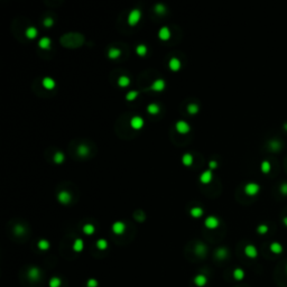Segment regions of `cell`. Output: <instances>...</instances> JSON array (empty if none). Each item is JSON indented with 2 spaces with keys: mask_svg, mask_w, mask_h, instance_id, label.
Segmentation results:
<instances>
[{
  "mask_svg": "<svg viewBox=\"0 0 287 287\" xmlns=\"http://www.w3.org/2000/svg\"><path fill=\"white\" fill-rule=\"evenodd\" d=\"M53 161H54V163H56V164H62V163H64V161H65V155H64V153H62V151H56V153L54 154V156H53Z\"/></svg>",
  "mask_w": 287,
  "mask_h": 287,
  "instance_id": "obj_31",
  "label": "cell"
},
{
  "mask_svg": "<svg viewBox=\"0 0 287 287\" xmlns=\"http://www.w3.org/2000/svg\"><path fill=\"white\" fill-rule=\"evenodd\" d=\"M260 169L264 174H268L271 169V164L268 161H263L260 164Z\"/></svg>",
  "mask_w": 287,
  "mask_h": 287,
  "instance_id": "obj_35",
  "label": "cell"
},
{
  "mask_svg": "<svg viewBox=\"0 0 287 287\" xmlns=\"http://www.w3.org/2000/svg\"><path fill=\"white\" fill-rule=\"evenodd\" d=\"M259 191H260V186H259V184H257V183L250 182L244 186V193L249 196L256 195V194H258Z\"/></svg>",
  "mask_w": 287,
  "mask_h": 287,
  "instance_id": "obj_4",
  "label": "cell"
},
{
  "mask_svg": "<svg viewBox=\"0 0 287 287\" xmlns=\"http://www.w3.org/2000/svg\"><path fill=\"white\" fill-rule=\"evenodd\" d=\"M154 11H155L157 15H164V13L167 11V8L164 3H156V5L154 6Z\"/></svg>",
  "mask_w": 287,
  "mask_h": 287,
  "instance_id": "obj_29",
  "label": "cell"
},
{
  "mask_svg": "<svg viewBox=\"0 0 287 287\" xmlns=\"http://www.w3.org/2000/svg\"><path fill=\"white\" fill-rule=\"evenodd\" d=\"M268 230H269V228L267 224H259L257 228V232L259 234H266L268 232Z\"/></svg>",
  "mask_w": 287,
  "mask_h": 287,
  "instance_id": "obj_41",
  "label": "cell"
},
{
  "mask_svg": "<svg viewBox=\"0 0 287 287\" xmlns=\"http://www.w3.org/2000/svg\"><path fill=\"white\" fill-rule=\"evenodd\" d=\"M138 95H139V91H137V90H131V91L127 92L125 98H126L127 101H135V100L138 98Z\"/></svg>",
  "mask_w": 287,
  "mask_h": 287,
  "instance_id": "obj_33",
  "label": "cell"
},
{
  "mask_svg": "<svg viewBox=\"0 0 287 287\" xmlns=\"http://www.w3.org/2000/svg\"><path fill=\"white\" fill-rule=\"evenodd\" d=\"M204 225L207 227L210 230H213V229H217L219 225H220V220L218 219L215 215H209V217L204 220Z\"/></svg>",
  "mask_w": 287,
  "mask_h": 287,
  "instance_id": "obj_3",
  "label": "cell"
},
{
  "mask_svg": "<svg viewBox=\"0 0 287 287\" xmlns=\"http://www.w3.org/2000/svg\"><path fill=\"white\" fill-rule=\"evenodd\" d=\"M283 128H284V129H285V130H286V131H287V122H286V124H285V125H284V126H283Z\"/></svg>",
  "mask_w": 287,
  "mask_h": 287,
  "instance_id": "obj_47",
  "label": "cell"
},
{
  "mask_svg": "<svg viewBox=\"0 0 287 287\" xmlns=\"http://www.w3.org/2000/svg\"><path fill=\"white\" fill-rule=\"evenodd\" d=\"M175 129H176V131L178 132V134L185 135V134H187V132H190L191 126L185 120H178V121H176V124H175Z\"/></svg>",
  "mask_w": 287,
  "mask_h": 287,
  "instance_id": "obj_2",
  "label": "cell"
},
{
  "mask_svg": "<svg viewBox=\"0 0 287 287\" xmlns=\"http://www.w3.org/2000/svg\"><path fill=\"white\" fill-rule=\"evenodd\" d=\"M72 248H73V250H74L75 252H81L82 250L84 249V241L81 238L75 239L74 242H73Z\"/></svg>",
  "mask_w": 287,
  "mask_h": 287,
  "instance_id": "obj_20",
  "label": "cell"
},
{
  "mask_svg": "<svg viewBox=\"0 0 287 287\" xmlns=\"http://www.w3.org/2000/svg\"><path fill=\"white\" fill-rule=\"evenodd\" d=\"M82 230H83L84 234H86V236H91V234H93L94 232H95V227H94L92 223H86V224L83 225Z\"/></svg>",
  "mask_w": 287,
  "mask_h": 287,
  "instance_id": "obj_24",
  "label": "cell"
},
{
  "mask_svg": "<svg viewBox=\"0 0 287 287\" xmlns=\"http://www.w3.org/2000/svg\"><path fill=\"white\" fill-rule=\"evenodd\" d=\"M89 153H90V149H89V147L86 145H84V144H81V145L78 146V154H79V156H81V157H86V156L89 155Z\"/></svg>",
  "mask_w": 287,
  "mask_h": 287,
  "instance_id": "obj_25",
  "label": "cell"
},
{
  "mask_svg": "<svg viewBox=\"0 0 287 287\" xmlns=\"http://www.w3.org/2000/svg\"><path fill=\"white\" fill-rule=\"evenodd\" d=\"M269 249H270V251L273 252V254H275V255H279V254H282L283 252V246L279 243V242H273V243L270 244Z\"/></svg>",
  "mask_w": 287,
  "mask_h": 287,
  "instance_id": "obj_23",
  "label": "cell"
},
{
  "mask_svg": "<svg viewBox=\"0 0 287 287\" xmlns=\"http://www.w3.org/2000/svg\"><path fill=\"white\" fill-rule=\"evenodd\" d=\"M269 148H270L271 150H274V151H278V150L282 148V144H280V141H278V140H276V139L270 140V141H269Z\"/></svg>",
  "mask_w": 287,
  "mask_h": 287,
  "instance_id": "obj_36",
  "label": "cell"
},
{
  "mask_svg": "<svg viewBox=\"0 0 287 287\" xmlns=\"http://www.w3.org/2000/svg\"><path fill=\"white\" fill-rule=\"evenodd\" d=\"M57 200L62 204H69L72 200V195H71L70 192L67 191H61L59 194H57Z\"/></svg>",
  "mask_w": 287,
  "mask_h": 287,
  "instance_id": "obj_10",
  "label": "cell"
},
{
  "mask_svg": "<svg viewBox=\"0 0 287 287\" xmlns=\"http://www.w3.org/2000/svg\"><path fill=\"white\" fill-rule=\"evenodd\" d=\"M279 191L283 195H287V183H283L280 187H279Z\"/></svg>",
  "mask_w": 287,
  "mask_h": 287,
  "instance_id": "obj_44",
  "label": "cell"
},
{
  "mask_svg": "<svg viewBox=\"0 0 287 287\" xmlns=\"http://www.w3.org/2000/svg\"><path fill=\"white\" fill-rule=\"evenodd\" d=\"M194 252H195V255H197L199 257H204V256L207 255L208 248L205 247V244L204 243L199 242V243H196L195 248H194Z\"/></svg>",
  "mask_w": 287,
  "mask_h": 287,
  "instance_id": "obj_15",
  "label": "cell"
},
{
  "mask_svg": "<svg viewBox=\"0 0 287 287\" xmlns=\"http://www.w3.org/2000/svg\"><path fill=\"white\" fill-rule=\"evenodd\" d=\"M212 178H213V173L211 169H207V171H204V172L200 175V182H201L202 184H209V183H211Z\"/></svg>",
  "mask_w": 287,
  "mask_h": 287,
  "instance_id": "obj_11",
  "label": "cell"
},
{
  "mask_svg": "<svg viewBox=\"0 0 287 287\" xmlns=\"http://www.w3.org/2000/svg\"><path fill=\"white\" fill-rule=\"evenodd\" d=\"M228 255H229L228 249L224 248V247H220V248H218V249L215 250V257H217L218 259H220V260L225 259V258L228 257Z\"/></svg>",
  "mask_w": 287,
  "mask_h": 287,
  "instance_id": "obj_19",
  "label": "cell"
},
{
  "mask_svg": "<svg viewBox=\"0 0 287 287\" xmlns=\"http://www.w3.org/2000/svg\"><path fill=\"white\" fill-rule=\"evenodd\" d=\"M54 24V20L51 18V17H47V18H45L43 20V25L45 27H47V28H49V27H52Z\"/></svg>",
  "mask_w": 287,
  "mask_h": 287,
  "instance_id": "obj_42",
  "label": "cell"
},
{
  "mask_svg": "<svg viewBox=\"0 0 287 287\" xmlns=\"http://www.w3.org/2000/svg\"><path fill=\"white\" fill-rule=\"evenodd\" d=\"M117 82H118L119 86L126 88V86H128L129 84H130V79H129V76H127V75H121V76H119Z\"/></svg>",
  "mask_w": 287,
  "mask_h": 287,
  "instance_id": "obj_27",
  "label": "cell"
},
{
  "mask_svg": "<svg viewBox=\"0 0 287 287\" xmlns=\"http://www.w3.org/2000/svg\"><path fill=\"white\" fill-rule=\"evenodd\" d=\"M120 55H121V51L119 49H117V47H111L108 51V57L111 59H118V57H120Z\"/></svg>",
  "mask_w": 287,
  "mask_h": 287,
  "instance_id": "obj_22",
  "label": "cell"
},
{
  "mask_svg": "<svg viewBox=\"0 0 287 287\" xmlns=\"http://www.w3.org/2000/svg\"><path fill=\"white\" fill-rule=\"evenodd\" d=\"M194 161V157L192 154L190 153H185L182 156V163L185 165V166H191Z\"/></svg>",
  "mask_w": 287,
  "mask_h": 287,
  "instance_id": "obj_21",
  "label": "cell"
},
{
  "mask_svg": "<svg viewBox=\"0 0 287 287\" xmlns=\"http://www.w3.org/2000/svg\"><path fill=\"white\" fill-rule=\"evenodd\" d=\"M37 247H38V249L43 250V251H46V250L49 249L51 244H49V240H46V239H40L39 241L37 242Z\"/></svg>",
  "mask_w": 287,
  "mask_h": 287,
  "instance_id": "obj_30",
  "label": "cell"
},
{
  "mask_svg": "<svg viewBox=\"0 0 287 287\" xmlns=\"http://www.w3.org/2000/svg\"><path fill=\"white\" fill-rule=\"evenodd\" d=\"M97 248L100 250H105L108 248V241L103 238L99 239L97 241Z\"/></svg>",
  "mask_w": 287,
  "mask_h": 287,
  "instance_id": "obj_39",
  "label": "cell"
},
{
  "mask_svg": "<svg viewBox=\"0 0 287 287\" xmlns=\"http://www.w3.org/2000/svg\"><path fill=\"white\" fill-rule=\"evenodd\" d=\"M112 231L113 233L118 234V236L124 234V232L126 231V224H125V222H122V221H115L112 224Z\"/></svg>",
  "mask_w": 287,
  "mask_h": 287,
  "instance_id": "obj_8",
  "label": "cell"
},
{
  "mask_svg": "<svg viewBox=\"0 0 287 287\" xmlns=\"http://www.w3.org/2000/svg\"><path fill=\"white\" fill-rule=\"evenodd\" d=\"M244 255L247 256L248 258H251V259H255L258 256V250L257 248L254 246V244H247L244 247Z\"/></svg>",
  "mask_w": 287,
  "mask_h": 287,
  "instance_id": "obj_9",
  "label": "cell"
},
{
  "mask_svg": "<svg viewBox=\"0 0 287 287\" xmlns=\"http://www.w3.org/2000/svg\"><path fill=\"white\" fill-rule=\"evenodd\" d=\"M51 45H52V40L49 37H42L39 40H38V46H39L42 49H51Z\"/></svg>",
  "mask_w": 287,
  "mask_h": 287,
  "instance_id": "obj_18",
  "label": "cell"
},
{
  "mask_svg": "<svg viewBox=\"0 0 287 287\" xmlns=\"http://www.w3.org/2000/svg\"><path fill=\"white\" fill-rule=\"evenodd\" d=\"M200 110V107L199 105H196V103H190V105H187V112L191 113V115H195V113H197Z\"/></svg>",
  "mask_w": 287,
  "mask_h": 287,
  "instance_id": "obj_37",
  "label": "cell"
},
{
  "mask_svg": "<svg viewBox=\"0 0 287 287\" xmlns=\"http://www.w3.org/2000/svg\"><path fill=\"white\" fill-rule=\"evenodd\" d=\"M40 276H42V273H40L39 268L38 267H30L27 271V277L29 280L32 282H37L40 279Z\"/></svg>",
  "mask_w": 287,
  "mask_h": 287,
  "instance_id": "obj_5",
  "label": "cell"
},
{
  "mask_svg": "<svg viewBox=\"0 0 287 287\" xmlns=\"http://www.w3.org/2000/svg\"><path fill=\"white\" fill-rule=\"evenodd\" d=\"M203 213H204L203 209H202V208H200V207L192 208V209H191V211H190V214L192 215L193 218H195V219H197V218H201L202 215H203Z\"/></svg>",
  "mask_w": 287,
  "mask_h": 287,
  "instance_id": "obj_26",
  "label": "cell"
},
{
  "mask_svg": "<svg viewBox=\"0 0 287 287\" xmlns=\"http://www.w3.org/2000/svg\"><path fill=\"white\" fill-rule=\"evenodd\" d=\"M144 125H145V120H144V118L140 117V115H134V117L130 119V127H131L132 129H135V130L141 129L142 127H144Z\"/></svg>",
  "mask_w": 287,
  "mask_h": 287,
  "instance_id": "obj_6",
  "label": "cell"
},
{
  "mask_svg": "<svg viewBox=\"0 0 287 287\" xmlns=\"http://www.w3.org/2000/svg\"><path fill=\"white\" fill-rule=\"evenodd\" d=\"M98 285H99V283H98L97 279H94V278H90L88 282H86V286L88 287H98Z\"/></svg>",
  "mask_w": 287,
  "mask_h": 287,
  "instance_id": "obj_43",
  "label": "cell"
},
{
  "mask_svg": "<svg viewBox=\"0 0 287 287\" xmlns=\"http://www.w3.org/2000/svg\"><path fill=\"white\" fill-rule=\"evenodd\" d=\"M168 67L173 71V72H177L178 70H181V67H182L181 59H177V57H172L168 62Z\"/></svg>",
  "mask_w": 287,
  "mask_h": 287,
  "instance_id": "obj_12",
  "label": "cell"
},
{
  "mask_svg": "<svg viewBox=\"0 0 287 287\" xmlns=\"http://www.w3.org/2000/svg\"><path fill=\"white\" fill-rule=\"evenodd\" d=\"M286 270H287V267H286Z\"/></svg>",
  "mask_w": 287,
  "mask_h": 287,
  "instance_id": "obj_48",
  "label": "cell"
},
{
  "mask_svg": "<svg viewBox=\"0 0 287 287\" xmlns=\"http://www.w3.org/2000/svg\"><path fill=\"white\" fill-rule=\"evenodd\" d=\"M49 287H61L62 280H61L59 277H52V278L49 279Z\"/></svg>",
  "mask_w": 287,
  "mask_h": 287,
  "instance_id": "obj_38",
  "label": "cell"
},
{
  "mask_svg": "<svg viewBox=\"0 0 287 287\" xmlns=\"http://www.w3.org/2000/svg\"><path fill=\"white\" fill-rule=\"evenodd\" d=\"M194 284H195L197 287H204L208 284V277L203 274L196 275V276L194 277Z\"/></svg>",
  "mask_w": 287,
  "mask_h": 287,
  "instance_id": "obj_16",
  "label": "cell"
},
{
  "mask_svg": "<svg viewBox=\"0 0 287 287\" xmlns=\"http://www.w3.org/2000/svg\"><path fill=\"white\" fill-rule=\"evenodd\" d=\"M140 18H141V10L139 8H135L130 10L127 20H128V24L130 26H135V25H137L139 23Z\"/></svg>",
  "mask_w": 287,
  "mask_h": 287,
  "instance_id": "obj_1",
  "label": "cell"
},
{
  "mask_svg": "<svg viewBox=\"0 0 287 287\" xmlns=\"http://www.w3.org/2000/svg\"><path fill=\"white\" fill-rule=\"evenodd\" d=\"M165 88H166V82H165L164 79H156L153 83H151V85H150V90H153L155 92L164 91Z\"/></svg>",
  "mask_w": 287,
  "mask_h": 287,
  "instance_id": "obj_7",
  "label": "cell"
},
{
  "mask_svg": "<svg viewBox=\"0 0 287 287\" xmlns=\"http://www.w3.org/2000/svg\"><path fill=\"white\" fill-rule=\"evenodd\" d=\"M25 35H26L27 38H29V39H34V38H36L38 36L37 28L34 27V26L27 27V29L25 30Z\"/></svg>",
  "mask_w": 287,
  "mask_h": 287,
  "instance_id": "obj_17",
  "label": "cell"
},
{
  "mask_svg": "<svg viewBox=\"0 0 287 287\" xmlns=\"http://www.w3.org/2000/svg\"><path fill=\"white\" fill-rule=\"evenodd\" d=\"M232 275H233V278L236 280H242L244 278V271L241 268H236L233 273H232Z\"/></svg>",
  "mask_w": 287,
  "mask_h": 287,
  "instance_id": "obj_34",
  "label": "cell"
},
{
  "mask_svg": "<svg viewBox=\"0 0 287 287\" xmlns=\"http://www.w3.org/2000/svg\"><path fill=\"white\" fill-rule=\"evenodd\" d=\"M217 167H218V161H209V168L211 169V171L215 169Z\"/></svg>",
  "mask_w": 287,
  "mask_h": 287,
  "instance_id": "obj_45",
  "label": "cell"
},
{
  "mask_svg": "<svg viewBox=\"0 0 287 287\" xmlns=\"http://www.w3.org/2000/svg\"><path fill=\"white\" fill-rule=\"evenodd\" d=\"M159 110H161V108H159V105H157V103H155V102L149 103V105H147V111H148V113H150V115H157V113L159 112Z\"/></svg>",
  "mask_w": 287,
  "mask_h": 287,
  "instance_id": "obj_28",
  "label": "cell"
},
{
  "mask_svg": "<svg viewBox=\"0 0 287 287\" xmlns=\"http://www.w3.org/2000/svg\"><path fill=\"white\" fill-rule=\"evenodd\" d=\"M148 52V47L147 45H145V44H139V45H137V47H136V53L139 55V56H145L146 54H147Z\"/></svg>",
  "mask_w": 287,
  "mask_h": 287,
  "instance_id": "obj_32",
  "label": "cell"
},
{
  "mask_svg": "<svg viewBox=\"0 0 287 287\" xmlns=\"http://www.w3.org/2000/svg\"><path fill=\"white\" fill-rule=\"evenodd\" d=\"M25 227L22 224H17L15 225V228H13V232L17 234V236H23V234L25 233Z\"/></svg>",
  "mask_w": 287,
  "mask_h": 287,
  "instance_id": "obj_40",
  "label": "cell"
},
{
  "mask_svg": "<svg viewBox=\"0 0 287 287\" xmlns=\"http://www.w3.org/2000/svg\"><path fill=\"white\" fill-rule=\"evenodd\" d=\"M283 222H284V224L287 227V217H285L284 219H283Z\"/></svg>",
  "mask_w": 287,
  "mask_h": 287,
  "instance_id": "obj_46",
  "label": "cell"
},
{
  "mask_svg": "<svg viewBox=\"0 0 287 287\" xmlns=\"http://www.w3.org/2000/svg\"><path fill=\"white\" fill-rule=\"evenodd\" d=\"M42 84H43V86L46 89V90H52V89H54L56 86V82H55V80H54L53 78H51V76H45V78L42 80Z\"/></svg>",
  "mask_w": 287,
  "mask_h": 287,
  "instance_id": "obj_14",
  "label": "cell"
},
{
  "mask_svg": "<svg viewBox=\"0 0 287 287\" xmlns=\"http://www.w3.org/2000/svg\"><path fill=\"white\" fill-rule=\"evenodd\" d=\"M171 35H172V33L167 26H163L158 30V38L161 40H168L171 38Z\"/></svg>",
  "mask_w": 287,
  "mask_h": 287,
  "instance_id": "obj_13",
  "label": "cell"
}]
</instances>
